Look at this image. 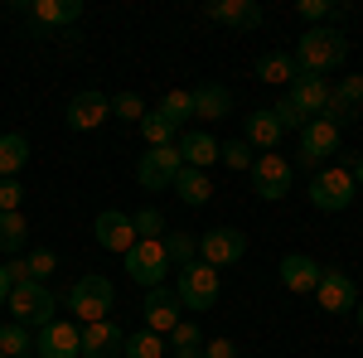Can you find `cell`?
<instances>
[{
	"instance_id": "6da1fadb",
	"label": "cell",
	"mask_w": 363,
	"mask_h": 358,
	"mask_svg": "<svg viewBox=\"0 0 363 358\" xmlns=\"http://www.w3.org/2000/svg\"><path fill=\"white\" fill-rule=\"evenodd\" d=\"M291 58L301 63V73H310V78L335 73V68L349 63V34L344 29H306Z\"/></svg>"
},
{
	"instance_id": "7a4b0ae2",
	"label": "cell",
	"mask_w": 363,
	"mask_h": 358,
	"mask_svg": "<svg viewBox=\"0 0 363 358\" xmlns=\"http://www.w3.org/2000/svg\"><path fill=\"white\" fill-rule=\"evenodd\" d=\"M5 310L15 315V325H25V330H44V325H54V320H58V296L44 286V281H20V286H10Z\"/></svg>"
},
{
	"instance_id": "3957f363",
	"label": "cell",
	"mask_w": 363,
	"mask_h": 358,
	"mask_svg": "<svg viewBox=\"0 0 363 358\" xmlns=\"http://www.w3.org/2000/svg\"><path fill=\"white\" fill-rule=\"evenodd\" d=\"M112 305H116V291L107 276L87 272L73 281V291H68V310L78 315V325H97V320H112Z\"/></svg>"
},
{
	"instance_id": "277c9868",
	"label": "cell",
	"mask_w": 363,
	"mask_h": 358,
	"mask_svg": "<svg viewBox=\"0 0 363 358\" xmlns=\"http://www.w3.org/2000/svg\"><path fill=\"white\" fill-rule=\"evenodd\" d=\"M174 296H179L184 310H213V305H218V272H213L208 262H189V267H179Z\"/></svg>"
},
{
	"instance_id": "5b68a950",
	"label": "cell",
	"mask_w": 363,
	"mask_h": 358,
	"mask_svg": "<svg viewBox=\"0 0 363 358\" xmlns=\"http://www.w3.org/2000/svg\"><path fill=\"white\" fill-rule=\"evenodd\" d=\"M165 272H169V257H165V242L160 237H140L136 247L126 252V276L136 286H145V291L165 286Z\"/></svg>"
},
{
	"instance_id": "8992f818",
	"label": "cell",
	"mask_w": 363,
	"mask_h": 358,
	"mask_svg": "<svg viewBox=\"0 0 363 358\" xmlns=\"http://www.w3.org/2000/svg\"><path fill=\"white\" fill-rule=\"evenodd\" d=\"M354 194H359V184H354V174L349 169H320L315 179H310V203L320 208V213H339V208H349L354 203Z\"/></svg>"
},
{
	"instance_id": "52a82bcc",
	"label": "cell",
	"mask_w": 363,
	"mask_h": 358,
	"mask_svg": "<svg viewBox=\"0 0 363 358\" xmlns=\"http://www.w3.org/2000/svg\"><path fill=\"white\" fill-rule=\"evenodd\" d=\"M247 174H252V194H257V198H286V194H291V179H296L291 160L277 155V150H272V155H257Z\"/></svg>"
},
{
	"instance_id": "ba28073f",
	"label": "cell",
	"mask_w": 363,
	"mask_h": 358,
	"mask_svg": "<svg viewBox=\"0 0 363 358\" xmlns=\"http://www.w3.org/2000/svg\"><path fill=\"white\" fill-rule=\"evenodd\" d=\"M242 252H247V233H238V228H213L199 237V262H208L213 272L242 262Z\"/></svg>"
},
{
	"instance_id": "9c48e42d",
	"label": "cell",
	"mask_w": 363,
	"mask_h": 358,
	"mask_svg": "<svg viewBox=\"0 0 363 358\" xmlns=\"http://www.w3.org/2000/svg\"><path fill=\"white\" fill-rule=\"evenodd\" d=\"M315 301H320L325 315H349V310H359V291H354L349 272L325 267V272H320V286H315Z\"/></svg>"
},
{
	"instance_id": "30bf717a",
	"label": "cell",
	"mask_w": 363,
	"mask_h": 358,
	"mask_svg": "<svg viewBox=\"0 0 363 358\" xmlns=\"http://www.w3.org/2000/svg\"><path fill=\"white\" fill-rule=\"evenodd\" d=\"M184 169V160H179V150L174 145H160V150H150V155H140V165H136V179H140V189H150V194H160L174 184V174Z\"/></svg>"
},
{
	"instance_id": "8fae6325",
	"label": "cell",
	"mask_w": 363,
	"mask_h": 358,
	"mask_svg": "<svg viewBox=\"0 0 363 358\" xmlns=\"http://www.w3.org/2000/svg\"><path fill=\"white\" fill-rule=\"evenodd\" d=\"M78 339H83V325L78 320H54V325H44L39 339H34V358H83L78 354Z\"/></svg>"
},
{
	"instance_id": "7c38bea8",
	"label": "cell",
	"mask_w": 363,
	"mask_h": 358,
	"mask_svg": "<svg viewBox=\"0 0 363 358\" xmlns=\"http://www.w3.org/2000/svg\"><path fill=\"white\" fill-rule=\"evenodd\" d=\"M92 233H97V247L107 252H126L136 247V223H131V213H121V208H107V213H97V223H92Z\"/></svg>"
},
{
	"instance_id": "4fadbf2b",
	"label": "cell",
	"mask_w": 363,
	"mask_h": 358,
	"mask_svg": "<svg viewBox=\"0 0 363 358\" xmlns=\"http://www.w3.org/2000/svg\"><path fill=\"white\" fill-rule=\"evenodd\" d=\"M121 349H126V330L116 320L83 325V339H78V354L83 358H121Z\"/></svg>"
},
{
	"instance_id": "5bb4252c",
	"label": "cell",
	"mask_w": 363,
	"mask_h": 358,
	"mask_svg": "<svg viewBox=\"0 0 363 358\" xmlns=\"http://www.w3.org/2000/svg\"><path fill=\"white\" fill-rule=\"evenodd\" d=\"M179 296L169 291V286H155V291H145V305H140V315H145V330L150 334H169L179 325Z\"/></svg>"
},
{
	"instance_id": "9a60e30c",
	"label": "cell",
	"mask_w": 363,
	"mask_h": 358,
	"mask_svg": "<svg viewBox=\"0 0 363 358\" xmlns=\"http://www.w3.org/2000/svg\"><path fill=\"white\" fill-rule=\"evenodd\" d=\"M330 155H339V126H330V121H310L306 131H301V165H325Z\"/></svg>"
},
{
	"instance_id": "2e32d148",
	"label": "cell",
	"mask_w": 363,
	"mask_h": 358,
	"mask_svg": "<svg viewBox=\"0 0 363 358\" xmlns=\"http://www.w3.org/2000/svg\"><path fill=\"white\" fill-rule=\"evenodd\" d=\"M320 262L315 257H301V252H291V257H281V267H277V276H281V286L286 291H296V296H315V286H320Z\"/></svg>"
},
{
	"instance_id": "e0dca14e",
	"label": "cell",
	"mask_w": 363,
	"mask_h": 358,
	"mask_svg": "<svg viewBox=\"0 0 363 358\" xmlns=\"http://www.w3.org/2000/svg\"><path fill=\"white\" fill-rule=\"evenodd\" d=\"M107 116H112V97L107 92H78L68 102V126L73 131H97Z\"/></svg>"
},
{
	"instance_id": "ac0fdd59",
	"label": "cell",
	"mask_w": 363,
	"mask_h": 358,
	"mask_svg": "<svg viewBox=\"0 0 363 358\" xmlns=\"http://www.w3.org/2000/svg\"><path fill=\"white\" fill-rule=\"evenodd\" d=\"M286 97L301 107V116H306V121H315V116H325V107H330V83H325V78L301 73V78L291 83V92H286Z\"/></svg>"
},
{
	"instance_id": "d6986e66",
	"label": "cell",
	"mask_w": 363,
	"mask_h": 358,
	"mask_svg": "<svg viewBox=\"0 0 363 358\" xmlns=\"http://www.w3.org/2000/svg\"><path fill=\"white\" fill-rule=\"evenodd\" d=\"M203 15L218 20V25H233V29H257L262 25V5H257V0H213Z\"/></svg>"
},
{
	"instance_id": "ffe728a7",
	"label": "cell",
	"mask_w": 363,
	"mask_h": 358,
	"mask_svg": "<svg viewBox=\"0 0 363 358\" xmlns=\"http://www.w3.org/2000/svg\"><path fill=\"white\" fill-rule=\"evenodd\" d=\"M281 136H286V131L277 126V116H272V107H262V111H247V126H242V140H247L252 150H262V155H272Z\"/></svg>"
},
{
	"instance_id": "44dd1931",
	"label": "cell",
	"mask_w": 363,
	"mask_h": 358,
	"mask_svg": "<svg viewBox=\"0 0 363 358\" xmlns=\"http://www.w3.org/2000/svg\"><path fill=\"white\" fill-rule=\"evenodd\" d=\"M174 150H179V160L189 169H208L218 160V140L208 136V131H184V136L174 140Z\"/></svg>"
},
{
	"instance_id": "7402d4cb",
	"label": "cell",
	"mask_w": 363,
	"mask_h": 358,
	"mask_svg": "<svg viewBox=\"0 0 363 358\" xmlns=\"http://www.w3.org/2000/svg\"><path fill=\"white\" fill-rule=\"evenodd\" d=\"M257 78H262V83H277V87H291L301 78V63L291 54H281V49H272V54L257 58Z\"/></svg>"
},
{
	"instance_id": "603a6c76",
	"label": "cell",
	"mask_w": 363,
	"mask_h": 358,
	"mask_svg": "<svg viewBox=\"0 0 363 358\" xmlns=\"http://www.w3.org/2000/svg\"><path fill=\"white\" fill-rule=\"evenodd\" d=\"M29 15H34V25H73V20H83V0H34L29 5Z\"/></svg>"
},
{
	"instance_id": "cb8c5ba5",
	"label": "cell",
	"mask_w": 363,
	"mask_h": 358,
	"mask_svg": "<svg viewBox=\"0 0 363 358\" xmlns=\"http://www.w3.org/2000/svg\"><path fill=\"white\" fill-rule=\"evenodd\" d=\"M169 189L179 194L189 208H203V203L213 198V184H208V174H203V169H189V165L174 174V184H169Z\"/></svg>"
},
{
	"instance_id": "d4e9b609",
	"label": "cell",
	"mask_w": 363,
	"mask_h": 358,
	"mask_svg": "<svg viewBox=\"0 0 363 358\" xmlns=\"http://www.w3.org/2000/svg\"><path fill=\"white\" fill-rule=\"evenodd\" d=\"M228 111H233V97H228L223 83L194 87V116H203V121H218V116H228Z\"/></svg>"
},
{
	"instance_id": "484cf974",
	"label": "cell",
	"mask_w": 363,
	"mask_h": 358,
	"mask_svg": "<svg viewBox=\"0 0 363 358\" xmlns=\"http://www.w3.org/2000/svg\"><path fill=\"white\" fill-rule=\"evenodd\" d=\"M29 165V140L20 131H5L0 136V179H15Z\"/></svg>"
},
{
	"instance_id": "4316f807",
	"label": "cell",
	"mask_w": 363,
	"mask_h": 358,
	"mask_svg": "<svg viewBox=\"0 0 363 358\" xmlns=\"http://www.w3.org/2000/svg\"><path fill=\"white\" fill-rule=\"evenodd\" d=\"M169 358H203V334H199V325L179 320L169 330Z\"/></svg>"
},
{
	"instance_id": "83f0119b",
	"label": "cell",
	"mask_w": 363,
	"mask_h": 358,
	"mask_svg": "<svg viewBox=\"0 0 363 358\" xmlns=\"http://www.w3.org/2000/svg\"><path fill=\"white\" fill-rule=\"evenodd\" d=\"M155 111H160L165 121H174V126H184V121L194 116V92H189V87H169Z\"/></svg>"
},
{
	"instance_id": "f1b7e54d",
	"label": "cell",
	"mask_w": 363,
	"mask_h": 358,
	"mask_svg": "<svg viewBox=\"0 0 363 358\" xmlns=\"http://www.w3.org/2000/svg\"><path fill=\"white\" fill-rule=\"evenodd\" d=\"M140 136L150 140V150H160V145H174V140H179V126L165 121L160 111H145V116H140Z\"/></svg>"
},
{
	"instance_id": "f546056e",
	"label": "cell",
	"mask_w": 363,
	"mask_h": 358,
	"mask_svg": "<svg viewBox=\"0 0 363 358\" xmlns=\"http://www.w3.org/2000/svg\"><path fill=\"white\" fill-rule=\"evenodd\" d=\"M121 354L126 358H165V334H150V330L126 334V349Z\"/></svg>"
},
{
	"instance_id": "4dcf8cb0",
	"label": "cell",
	"mask_w": 363,
	"mask_h": 358,
	"mask_svg": "<svg viewBox=\"0 0 363 358\" xmlns=\"http://www.w3.org/2000/svg\"><path fill=\"white\" fill-rule=\"evenodd\" d=\"M160 242H165L169 267H189V262H199V242L189 237V233H165Z\"/></svg>"
},
{
	"instance_id": "1f68e13d",
	"label": "cell",
	"mask_w": 363,
	"mask_h": 358,
	"mask_svg": "<svg viewBox=\"0 0 363 358\" xmlns=\"http://www.w3.org/2000/svg\"><path fill=\"white\" fill-rule=\"evenodd\" d=\"M25 233H29L25 213H0V252H20L25 247Z\"/></svg>"
},
{
	"instance_id": "d6a6232c",
	"label": "cell",
	"mask_w": 363,
	"mask_h": 358,
	"mask_svg": "<svg viewBox=\"0 0 363 358\" xmlns=\"http://www.w3.org/2000/svg\"><path fill=\"white\" fill-rule=\"evenodd\" d=\"M29 349H34V334H29L25 325H5V330H0V354L5 358H25Z\"/></svg>"
},
{
	"instance_id": "836d02e7",
	"label": "cell",
	"mask_w": 363,
	"mask_h": 358,
	"mask_svg": "<svg viewBox=\"0 0 363 358\" xmlns=\"http://www.w3.org/2000/svg\"><path fill=\"white\" fill-rule=\"evenodd\" d=\"M330 102H339V107H359L363 102V78L359 73H349V78H339V87H330Z\"/></svg>"
},
{
	"instance_id": "e575fe53",
	"label": "cell",
	"mask_w": 363,
	"mask_h": 358,
	"mask_svg": "<svg viewBox=\"0 0 363 358\" xmlns=\"http://www.w3.org/2000/svg\"><path fill=\"white\" fill-rule=\"evenodd\" d=\"M296 15H301L310 29H320V20H335V15H344V10L330 5V0H301V5H296Z\"/></svg>"
},
{
	"instance_id": "d590c367",
	"label": "cell",
	"mask_w": 363,
	"mask_h": 358,
	"mask_svg": "<svg viewBox=\"0 0 363 358\" xmlns=\"http://www.w3.org/2000/svg\"><path fill=\"white\" fill-rule=\"evenodd\" d=\"M112 116H116V121H136V126H140V116H145L140 92H116V97H112Z\"/></svg>"
},
{
	"instance_id": "8d00e7d4",
	"label": "cell",
	"mask_w": 363,
	"mask_h": 358,
	"mask_svg": "<svg viewBox=\"0 0 363 358\" xmlns=\"http://www.w3.org/2000/svg\"><path fill=\"white\" fill-rule=\"evenodd\" d=\"M218 160H223L228 169H252V160H257V155H252L247 140H228V145H218Z\"/></svg>"
},
{
	"instance_id": "74e56055",
	"label": "cell",
	"mask_w": 363,
	"mask_h": 358,
	"mask_svg": "<svg viewBox=\"0 0 363 358\" xmlns=\"http://www.w3.org/2000/svg\"><path fill=\"white\" fill-rule=\"evenodd\" d=\"M272 116H277V126H281V131H306V126H310L306 116H301V107H296L291 97H281L277 107H272Z\"/></svg>"
},
{
	"instance_id": "f35d334b",
	"label": "cell",
	"mask_w": 363,
	"mask_h": 358,
	"mask_svg": "<svg viewBox=\"0 0 363 358\" xmlns=\"http://www.w3.org/2000/svg\"><path fill=\"white\" fill-rule=\"evenodd\" d=\"M131 223H136V237H165V213L160 208H140V213H131Z\"/></svg>"
},
{
	"instance_id": "ab89813d",
	"label": "cell",
	"mask_w": 363,
	"mask_h": 358,
	"mask_svg": "<svg viewBox=\"0 0 363 358\" xmlns=\"http://www.w3.org/2000/svg\"><path fill=\"white\" fill-rule=\"evenodd\" d=\"M25 267H29V281H49V276H54V267H58V252H49V247L29 252Z\"/></svg>"
},
{
	"instance_id": "60d3db41",
	"label": "cell",
	"mask_w": 363,
	"mask_h": 358,
	"mask_svg": "<svg viewBox=\"0 0 363 358\" xmlns=\"http://www.w3.org/2000/svg\"><path fill=\"white\" fill-rule=\"evenodd\" d=\"M20 203H25L20 179H0V213H20Z\"/></svg>"
},
{
	"instance_id": "b9f144b4",
	"label": "cell",
	"mask_w": 363,
	"mask_h": 358,
	"mask_svg": "<svg viewBox=\"0 0 363 358\" xmlns=\"http://www.w3.org/2000/svg\"><path fill=\"white\" fill-rule=\"evenodd\" d=\"M203 358H238V344L233 339H208L203 344Z\"/></svg>"
},
{
	"instance_id": "7bdbcfd3",
	"label": "cell",
	"mask_w": 363,
	"mask_h": 358,
	"mask_svg": "<svg viewBox=\"0 0 363 358\" xmlns=\"http://www.w3.org/2000/svg\"><path fill=\"white\" fill-rule=\"evenodd\" d=\"M10 301V276H5V267H0V305Z\"/></svg>"
},
{
	"instance_id": "ee69618b",
	"label": "cell",
	"mask_w": 363,
	"mask_h": 358,
	"mask_svg": "<svg viewBox=\"0 0 363 358\" xmlns=\"http://www.w3.org/2000/svg\"><path fill=\"white\" fill-rule=\"evenodd\" d=\"M349 174H354V184H363V155L354 160V169H349Z\"/></svg>"
},
{
	"instance_id": "f6af8a7d",
	"label": "cell",
	"mask_w": 363,
	"mask_h": 358,
	"mask_svg": "<svg viewBox=\"0 0 363 358\" xmlns=\"http://www.w3.org/2000/svg\"><path fill=\"white\" fill-rule=\"evenodd\" d=\"M354 315H359V330H363V301H359V310H354Z\"/></svg>"
},
{
	"instance_id": "bcb514c9",
	"label": "cell",
	"mask_w": 363,
	"mask_h": 358,
	"mask_svg": "<svg viewBox=\"0 0 363 358\" xmlns=\"http://www.w3.org/2000/svg\"><path fill=\"white\" fill-rule=\"evenodd\" d=\"M25 358H34V354H25Z\"/></svg>"
},
{
	"instance_id": "7dc6e473",
	"label": "cell",
	"mask_w": 363,
	"mask_h": 358,
	"mask_svg": "<svg viewBox=\"0 0 363 358\" xmlns=\"http://www.w3.org/2000/svg\"><path fill=\"white\" fill-rule=\"evenodd\" d=\"M0 330H5V325H0Z\"/></svg>"
},
{
	"instance_id": "c3c4849f",
	"label": "cell",
	"mask_w": 363,
	"mask_h": 358,
	"mask_svg": "<svg viewBox=\"0 0 363 358\" xmlns=\"http://www.w3.org/2000/svg\"><path fill=\"white\" fill-rule=\"evenodd\" d=\"M0 358H5V354H0Z\"/></svg>"
}]
</instances>
